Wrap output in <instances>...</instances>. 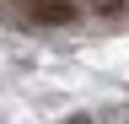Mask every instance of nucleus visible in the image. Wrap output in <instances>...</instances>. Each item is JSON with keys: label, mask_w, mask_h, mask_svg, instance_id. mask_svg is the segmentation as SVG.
Returning a JSON list of instances; mask_svg holds the SVG:
<instances>
[{"label": "nucleus", "mask_w": 129, "mask_h": 124, "mask_svg": "<svg viewBox=\"0 0 129 124\" xmlns=\"http://www.w3.org/2000/svg\"><path fill=\"white\" fill-rule=\"evenodd\" d=\"M75 16H81L75 0H32V22H43V27H70Z\"/></svg>", "instance_id": "obj_1"}, {"label": "nucleus", "mask_w": 129, "mask_h": 124, "mask_svg": "<svg viewBox=\"0 0 129 124\" xmlns=\"http://www.w3.org/2000/svg\"><path fill=\"white\" fill-rule=\"evenodd\" d=\"M124 6H129V0H91L97 16H124Z\"/></svg>", "instance_id": "obj_2"}, {"label": "nucleus", "mask_w": 129, "mask_h": 124, "mask_svg": "<svg viewBox=\"0 0 129 124\" xmlns=\"http://www.w3.org/2000/svg\"><path fill=\"white\" fill-rule=\"evenodd\" d=\"M70 124H97V119H86V113H75V119H70Z\"/></svg>", "instance_id": "obj_3"}]
</instances>
